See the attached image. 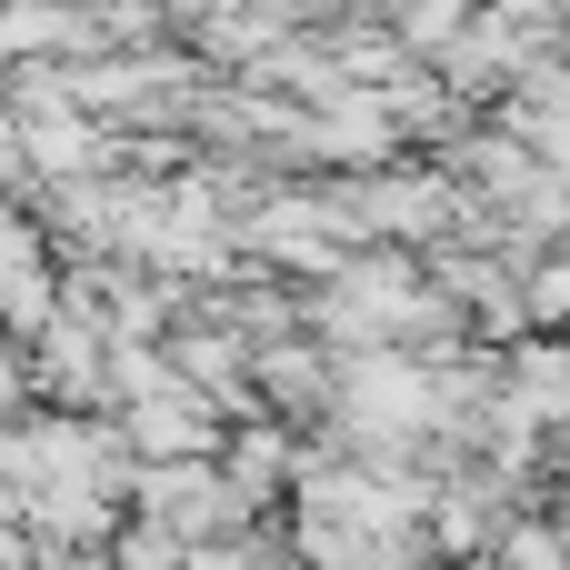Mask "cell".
Listing matches in <instances>:
<instances>
[{
    "mask_svg": "<svg viewBox=\"0 0 570 570\" xmlns=\"http://www.w3.org/2000/svg\"><path fill=\"white\" fill-rule=\"evenodd\" d=\"M501 561H511V570H561V541H551V531H511Z\"/></svg>",
    "mask_w": 570,
    "mask_h": 570,
    "instance_id": "cell-1",
    "label": "cell"
}]
</instances>
